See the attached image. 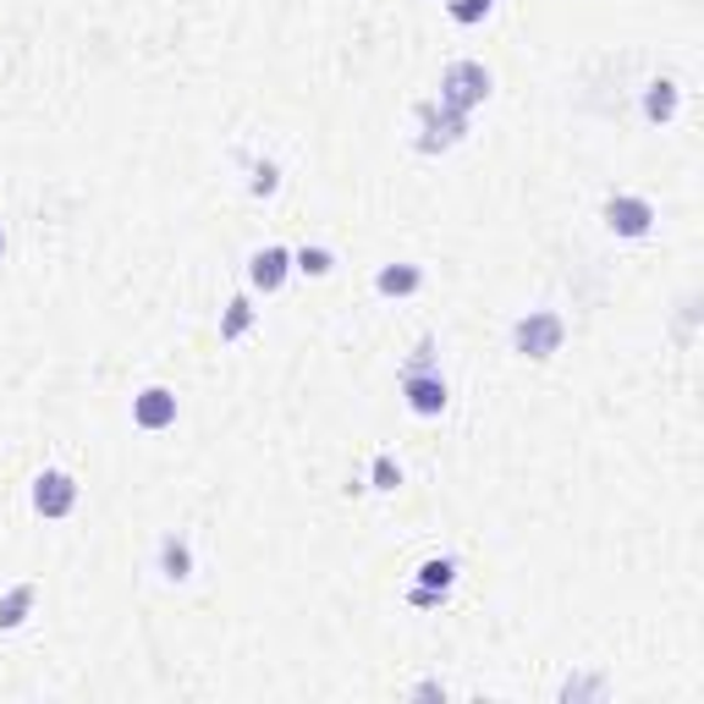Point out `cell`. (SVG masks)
Returning <instances> with one entry per match:
<instances>
[{
  "instance_id": "cell-10",
  "label": "cell",
  "mask_w": 704,
  "mask_h": 704,
  "mask_svg": "<svg viewBox=\"0 0 704 704\" xmlns=\"http://www.w3.org/2000/svg\"><path fill=\"white\" fill-rule=\"evenodd\" d=\"M375 286L386 292V297H408V292H419L424 276L414 271V265H386L380 276H375Z\"/></svg>"
},
{
  "instance_id": "cell-3",
  "label": "cell",
  "mask_w": 704,
  "mask_h": 704,
  "mask_svg": "<svg viewBox=\"0 0 704 704\" xmlns=\"http://www.w3.org/2000/svg\"><path fill=\"white\" fill-rule=\"evenodd\" d=\"M72 507H78V484H72V473L50 468V473L33 479V512H39V518H67Z\"/></svg>"
},
{
  "instance_id": "cell-14",
  "label": "cell",
  "mask_w": 704,
  "mask_h": 704,
  "mask_svg": "<svg viewBox=\"0 0 704 704\" xmlns=\"http://www.w3.org/2000/svg\"><path fill=\"white\" fill-rule=\"evenodd\" d=\"M248 325H254V303H248V297H232V303H226V319H221V336L237 341Z\"/></svg>"
},
{
  "instance_id": "cell-15",
  "label": "cell",
  "mask_w": 704,
  "mask_h": 704,
  "mask_svg": "<svg viewBox=\"0 0 704 704\" xmlns=\"http://www.w3.org/2000/svg\"><path fill=\"white\" fill-rule=\"evenodd\" d=\"M292 265H297L303 276H330V254H325V248H297Z\"/></svg>"
},
{
  "instance_id": "cell-4",
  "label": "cell",
  "mask_w": 704,
  "mask_h": 704,
  "mask_svg": "<svg viewBox=\"0 0 704 704\" xmlns=\"http://www.w3.org/2000/svg\"><path fill=\"white\" fill-rule=\"evenodd\" d=\"M402 397H408V408H414L419 419H435V414H446V402H451L446 380H440V375H429V369H414V375H402Z\"/></svg>"
},
{
  "instance_id": "cell-12",
  "label": "cell",
  "mask_w": 704,
  "mask_h": 704,
  "mask_svg": "<svg viewBox=\"0 0 704 704\" xmlns=\"http://www.w3.org/2000/svg\"><path fill=\"white\" fill-rule=\"evenodd\" d=\"M160 572H165V578H176V583L193 572V551H187V540H176V534H171V540L160 545Z\"/></svg>"
},
{
  "instance_id": "cell-8",
  "label": "cell",
  "mask_w": 704,
  "mask_h": 704,
  "mask_svg": "<svg viewBox=\"0 0 704 704\" xmlns=\"http://www.w3.org/2000/svg\"><path fill=\"white\" fill-rule=\"evenodd\" d=\"M286 265H292L286 248H259V254L248 259V282L259 286V292H276V286L286 282Z\"/></svg>"
},
{
  "instance_id": "cell-6",
  "label": "cell",
  "mask_w": 704,
  "mask_h": 704,
  "mask_svg": "<svg viewBox=\"0 0 704 704\" xmlns=\"http://www.w3.org/2000/svg\"><path fill=\"white\" fill-rule=\"evenodd\" d=\"M133 419H139L143 429H165V424H176V391L149 386L143 397H133Z\"/></svg>"
},
{
  "instance_id": "cell-13",
  "label": "cell",
  "mask_w": 704,
  "mask_h": 704,
  "mask_svg": "<svg viewBox=\"0 0 704 704\" xmlns=\"http://www.w3.org/2000/svg\"><path fill=\"white\" fill-rule=\"evenodd\" d=\"M451 578H457V562H451V557H429V562L419 567V583L424 589H435V594H446Z\"/></svg>"
},
{
  "instance_id": "cell-5",
  "label": "cell",
  "mask_w": 704,
  "mask_h": 704,
  "mask_svg": "<svg viewBox=\"0 0 704 704\" xmlns=\"http://www.w3.org/2000/svg\"><path fill=\"white\" fill-rule=\"evenodd\" d=\"M650 221H655V210H650V198H633V193H616V198L605 204V226H611L616 237H644V232H650Z\"/></svg>"
},
{
  "instance_id": "cell-11",
  "label": "cell",
  "mask_w": 704,
  "mask_h": 704,
  "mask_svg": "<svg viewBox=\"0 0 704 704\" xmlns=\"http://www.w3.org/2000/svg\"><path fill=\"white\" fill-rule=\"evenodd\" d=\"M644 116H650V122H672V116H677V83H650Z\"/></svg>"
},
{
  "instance_id": "cell-19",
  "label": "cell",
  "mask_w": 704,
  "mask_h": 704,
  "mask_svg": "<svg viewBox=\"0 0 704 704\" xmlns=\"http://www.w3.org/2000/svg\"><path fill=\"white\" fill-rule=\"evenodd\" d=\"M0 254H6V237H0Z\"/></svg>"
},
{
  "instance_id": "cell-18",
  "label": "cell",
  "mask_w": 704,
  "mask_h": 704,
  "mask_svg": "<svg viewBox=\"0 0 704 704\" xmlns=\"http://www.w3.org/2000/svg\"><path fill=\"white\" fill-rule=\"evenodd\" d=\"M282 187V171L265 160V165H254V193H276Z\"/></svg>"
},
{
  "instance_id": "cell-9",
  "label": "cell",
  "mask_w": 704,
  "mask_h": 704,
  "mask_svg": "<svg viewBox=\"0 0 704 704\" xmlns=\"http://www.w3.org/2000/svg\"><path fill=\"white\" fill-rule=\"evenodd\" d=\"M33 594H39L33 583H17V589H6V594H0V628H22V616L33 611Z\"/></svg>"
},
{
  "instance_id": "cell-7",
  "label": "cell",
  "mask_w": 704,
  "mask_h": 704,
  "mask_svg": "<svg viewBox=\"0 0 704 704\" xmlns=\"http://www.w3.org/2000/svg\"><path fill=\"white\" fill-rule=\"evenodd\" d=\"M424 127H429V133L419 139L424 149H446V143H457V139H462L468 116H462V111H446V105H440V111L429 105V111H424Z\"/></svg>"
},
{
  "instance_id": "cell-2",
  "label": "cell",
  "mask_w": 704,
  "mask_h": 704,
  "mask_svg": "<svg viewBox=\"0 0 704 704\" xmlns=\"http://www.w3.org/2000/svg\"><path fill=\"white\" fill-rule=\"evenodd\" d=\"M567 325L562 314H551V308H540V314H529V319H518V330H512V347L523 353V358H551L557 347H562Z\"/></svg>"
},
{
  "instance_id": "cell-17",
  "label": "cell",
  "mask_w": 704,
  "mask_h": 704,
  "mask_svg": "<svg viewBox=\"0 0 704 704\" xmlns=\"http://www.w3.org/2000/svg\"><path fill=\"white\" fill-rule=\"evenodd\" d=\"M451 17L468 28V22H484L490 17V0H451Z\"/></svg>"
},
{
  "instance_id": "cell-16",
  "label": "cell",
  "mask_w": 704,
  "mask_h": 704,
  "mask_svg": "<svg viewBox=\"0 0 704 704\" xmlns=\"http://www.w3.org/2000/svg\"><path fill=\"white\" fill-rule=\"evenodd\" d=\"M397 484H402L397 457H375V490H397Z\"/></svg>"
},
{
  "instance_id": "cell-1",
  "label": "cell",
  "mask_w": 704,
  "mask_h": 704,
  "mask_svg": "<svg viewBox=\"0 0 704 704\" xmlns=\"http://www.w3.org/2000/svg\"><path fill=\"white\" fill-rule=\"evenodd\" d=\"M484 94H490V72L479 67V61H457V67H446V78H440V105L446 111H473V105H484Z\"/></svg>"
}]
</instances>
